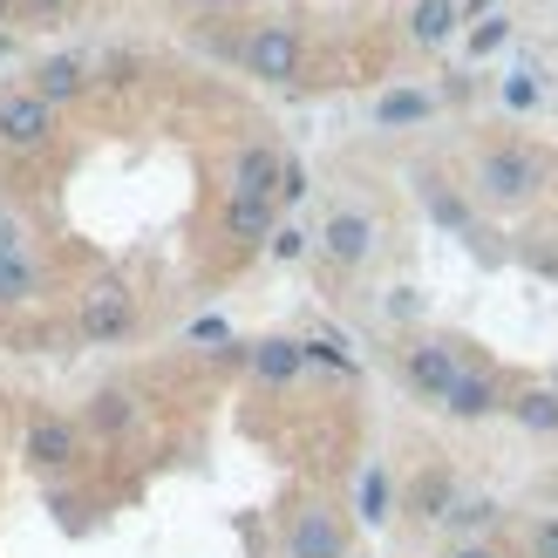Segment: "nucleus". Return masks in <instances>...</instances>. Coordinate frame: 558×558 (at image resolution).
<instances>
[{
	"label": "nucleus",
	"instance_id": "26",
	"mask_svg": "<svg viewBox=\"0 0 558 558\" xmlns=\"http://www.w3.org/2000/svg\"><path fill=\"white\" fill-rule=\"evenodd\" d=\"M532 558H558V518H538L532 524Z\"/></svg>",
	"mask_w": 558,
	"mask_h": 558
},
{
	"label": "nucleus",
	"instance_id": "12",
	"mask_svg": "<svg viewBox=\"0 0 558 558\" xmlns=\"http://www.w3.org/2000/svg\"><path fill=\"white\" fill-rule=\"evenodd\" d=\"M279 232V205L272 198H226V239L239 245H259Z\"/></svg>",
	"mask_w": 558,
	"mask_h": 558
},
{
	"label": "nucleus",
	"instance_id": "22",
	"mask_svg": "<svg viewBox=\"0 0 558 558\" xmlns=\"http://www.w3.org/2000/svg\"><path fill=\"white\" fill-rule=\"evenodd\" d=\"M423 198H429V211H436V218H442V226H457V232H463V226H470V218H463V205H457V198H450V191H442V184H436V178H423Z\"/></svg>",
	"mask_w": 558,
	"mask_h": 558
},
{
	"label": "nucleus",
	"instance_id": "10",
	"mask_svg": "<svg viewBox=\"0 0 558 558\" xmlns=\"http://www.w3.org/2000/svg\"><path fill=\"white\" fill-rule=\"evenodd\" d=\"M442 409H450L457 423H484V415L505 409V402H497V381H490L484 368H463V375L450 381V396H442Z\"/></svg>",
	"mask_w": 558,
	"mask_h": 558
},
{
	"label": "nucleus",
	"instance_id": "3",
	"mask_svg": "<svg viewBox=\"0 0 558 558\" xmlns=\"http://www.w3.org/2000/svg\"><path fill=\"white\" fill-rule=\"evenodd\" d=\"M130 327H136V293L130 287L102 279V287L82 293V306H75V333H82V341H117V333H130Z\"/></svg>",
	"mask_w": 558,
	"mask_h": 558
},
{
	"label": "nucleus",
	"instance_id": "4",
	"mask_svg": "<svg viewBox=\"0 0 558 558\" xmlns=\"http://www.w3.org/2000/svg\"><path fill=\"white\" fill-rule=\"evenodd\" d=\"M402 375H409L415 396L442 402V396H450V381L463 375V361H457V348H450V341H415V348L402 354Z\"/></svg>",
	"mask_w": 558,
	"mask_h": 558
},
{
	"label": "nucleus",
	"instance_id": "23",
	"mask_svg": "<svg viewBox=\"0 0 558 558\" xmlns=\"http://www.w3.org/2000/svg\"><path fill=\"white\" fill-rule=\"evenodd\" d=\"M505 102H511V109H532V102H538V82H532V69H511V82H505Z\"/></svg>",
	"mask_w": 558,
	"mask_h": 558
},
{
	"label": "nucleus",
	"instance_id": "24",
	"mask_svg": "<svg viewBox=\"0 0 558 558\" xmlns=\"http://www.w3.org/2000/svg\"><path fill=\"white\" fill-rule=\"evenodd\" d=\"M0 253H35V245H27V226H21L8 205H0Z\"/></svg>",
	"mask_w": 558,
	"mask_h": 558
},
{
	"label": "nucleus",
	"instance_id": "2",
	"mask_svg": "<svg viewBox=\"0 0 558 558\" xmlns=\"http://www.w3.org/2000/svg\"><path fill=\"white\" fill-rule=\"evenodd\" d=\"M300 62H306V41L293 35L287 21H259L253 35L239 41V69H245V75H259V82H293Z\"/></svg>",
	"mask_w": 558,
	"mask_h": 558
},
{
	"label": "nucleus",
	"instance_id": "30",
	"mask_svg": "<svg viewBox=\"0 0 558 558\" xmlns=\"http://www.w3.org/2000/svg\"><path fill=\"white\" fill-rule=\"evenodd\" d=\"M191 341H198V348H218V341H226V320H198V327H191Z\"/></svg>",
	"mask_w": 558,
	"mask_h": 558
},
{
	"label": "nucleus",
	"instance_id": "14",
	"mask_svg": "<svg viewBox=\"0 0 558 558\" xmlns=\"http://www.w3.org/2000/svg\"><path fill=\"white\" fill-rule=\"evenodd\" d=\"M457 21H463L457 0H415V8H409V35L423 41V48H436V41L457 35Z\"/></svg>",
	"mask_w": 558,
	"mask_h": 558
},
{
	"label": "nucleus",
	"instance_id": "15",
	"mask_svg": "<svg viewBox=\"0 0 558 558\" xmlns=\"http://www.w3.org/2000/svg\"><path fill=\"white\" fill-rule=\"evenodd\" d=\"M300 368H306V348L287 341V333H272V341L253 348V375H259V381H293Z\"/></svg>",
	"mask_w": 558,
	"mask_h": 558
},
{
	"label": "nucleus",
	"instance_id": "27",
	"mask_svg": "<svg viewBox=\"0 0 558 558\" xmlns=\"http://www.w3.org/2000/svg\"><path fill=\"white\" fill-rule=\"evenodd\" d=\"M293 198H306V171L300 163H279V205H293Z\"/></svg>",
	"mask_w": 558,
	"mask_h": 558
},
{
	"label": "nucleus",
	"instance_id": "7",
	"mask_svg": "<svg viewBox=\"0 0 558 558\" xmlns=\"http://www.w3.org/2000/svg\"><path fill=\"white\" fill-rule=\"evenodd\" d=\"M320 253L333 266H368L375 259V218L368 211H333L320 226Z\"/></svg>",
	"mask_w": 558,
	"mask_h": 558
},
{
	"label": "nucleus",
	"instance_id": "33",
	"mask_svg": "<svg viewBox=\"0 0 558 558\" xmlns=\"http://www.w3.org/2000/svg\"><path fill=\"white\" fill-rule=\"evenodd\" d=\"M0 14H14V0H0Z\"/></svg>",
	"mask_w": 558,
	"mask_h": 558
},
{
	"label": "nucleus",
	"instance_id": "5",
	"mask_svg": "<svg viewBox=\"0 0 558 558\" xmlns=\"http://www.w3.org/2000/svg\"><path fill=\"white\" fill-rule=\"evenodd\" d=\"M54 136V109L41 102V96H8L0 102V150H41Z\"/></svg>",
	"mask_w": 558,
	"mask_h": 558
},
{
	"label": "nucleus",
	"instance_id": "31",
	"mask_svg": "<svg viewBox=\"0 0 558 558\" xmlns=\"http://www.w3.org/2000/svg\"><path fill=\"white\" fill-rule=\"evenodd\" d=\"M450 558H505V551H497V545H457Z\"/></svg>",
	"mask_w": 558,
	"mask_h": 558
},
{
	"label": "nucleus",
	"instance_id": "32",
	"mask_svg": "<svg viewBox=\"0 0 558 558\" xmlns=\"http://www.w3.org/2000/svg\"><path fill=\"white\" fill-rule=\"evenodd\" d=\"M198 8H232V0H198Z\"/></svg>",
	"mask_w": 558,
	"mask_h": 558
},
{
	"label": "nucleus",
	"instance_id": "28",
	"mask_svg": "<svg viewBox=\"0 0 558 558\" xmlns=\"http://www.w3.org/2000/svg\"><path fill=\"white\" fill-rule=\"evenodd\" d=\"M306 253V232H272V259H300Z\"/></svg>",
	"mask_w": 558,
	"mask_h": 558
},
{
	"label": "nucleus",
	"instance_id": "6",
	"mask_svg": "<svg viewBox=\"0 0 558 558\" xmlns=\"http://www.w3.org/2000/svg\"><path fill=\"white\" fill-rule=\"evenodd\" d=\"M21 450H27V463H35V470H48V477H54V470H69L82 457V429L69 423V415H35Z\"/></svg>",
	"mask_w": 558,
	"mask_h": 558
},
{
	"label": "nucleus",
	"instance_id": "13",
	"mask_svg": "<svg viewBox=\"0 0 558 558\" xmlns=\"http://www.w3.org/2000/svg\"><path fill=\"white\" fill-rule=\"evenodd\" d=\"M41 293V259L35 253H0V306H27Z\"/></svg>",
	"mask_w": 558,
	"mask_h": 558
},
{
	"label": "nucleus",
	"instance_id": "20",
	"mask_svg": "<svg viewBox=\"0 0 558 558\" xmlns=\"http://www.w3.org/2000/svg\"><path fill=\"white\" fill-rule=\"evenodd\" d=\"M450 505H457V484L450 477H415V490H409V511L415 518H450Z\"/></svg>",
	"mask_w": 558,
	"mask_h": 558
},
{
	"label": "nucleus",
	"instance_id": "16",
	"mask_svg": "<svg viewBox=\"0 0 558 558\" xmlns=\"http://www.w3.org/2000/svg\"><path fill=\"white\" fill-rule=\"evenodd\" d=\"M429 109H436V96H423V89H388V96L375 102V130H409V123H429Z\"/></svg>",
	"mask_w": 558,
	"mask_h": 558
},
{
	"label": "nucleus",
	"instance_id": "17",
	"mask_svg": "<svg viewBox=\"0 0 558 558\" xmlns=\"http://www.w3.org/2000/svg\"><path fill=\"white\" fill-rule=\"evenodd\" d=\"M524 429H538V436H558V388H524V396L505 402Z\"/></svg>",
	"mask_w": 558,
	"mask_h": 558
},
{
	"label": "nucleus",
	"instance_id": "25",
	"mask_svg": "<svg viewBox=\"0 0 558 558\" xmlns=\"http://www.w3.org/2000/svg\"><path fill=\"white\" fill-rule=\"evenodd\" d=\"M69 0H14V21H27V27H41V21H54Z\"/></svg>",
	"mask_w": 558,
	"mask_h": 558
},
{
	"label": "nucleus",
	"instance_id": "9",
	"mask_svg": "<svg viewBox=\"0 0 558 558\" xmlns=\"http://www.w3.org/2000/svg\"><path fill=\"white\" fill-rule=\"evenodd\" d=\"M348 551V532L333 511H300L293 518V538H287V558H341Z\"/></svg>",
	"mask_w": 558,
	"mask_h": 558
},
{
	"label": "nucleus",
	"instance_id": "8",
	"mask_svg": "<svg viewBox=\"0 0 558 558\" xmlns=\"http://www.w3.org/2000/svg\"><path fill=\"white\" fill-rule=\"evenodd\" d=\"M279 157L272 144H245L239 157H232V198H272L279 205Z\"/></svg>",
	"mask_w": 558,
	"mask_h": 558
},
{
	"label": "nucleus",
	"instance_id": "1",
	"mask_svg": "<svg viewBox=\"0 0 558 558\" xmlns=\"http://www.w3.org/2000/svg\"><path fill=\"white\" fill-rule=\"evenodd\" d=\"M545 191V157L538 150H524V144H490L477 157V198L497 205V211H518V205H532Z\"/></svg>",
	"mask_w": 558,
	"mask_h": 558
},
{
	"label": "nucleus",
	"instance_id": "11",
	"mask_svg": "<svg viewBox=\"0 0 558 558\" xmlns=\"http://www.w3.org/2000/svg\"><path fill=\"white\" fill-rule=\"evenodd\" d=\"M82 82H89L82 54H48V62L35 69V89H27V96H41V102L54 109V102H75V96H82Z\"/></svg>",
	"mask_w": 558,
	"mask_h": 558
},
{
	"label": "nucleus",
	"instance_id": "18",
	"mask_svg": "<svg viewBox=\"0 0 558 558\" xmlns=\"http://www.w3.org/2000/svg\"><path fill=\"white\" fill-rule=\"evenodd\" d=\"M130 423H136V402L123 396V388H102V396L89 402V429L96 436H123Z\"/></svg>",
	"mask_w": 558,
	"mask_h": 558
},
{
	"label": "nucleus",
	"instance_id": "29",
	"mask_svg": "<svg viewBox=\"0 0 558 558\" xmlns=\"http://www.w3.org/2000/svg\"><path fill=\"white\" fill-rule=\"evenodd\" d=\"M505 35H511V27H505V21H484V27H477V41H470V48H477V54H490V48H497V41H505Z\"/></svg>",
	"mask_w": 558,
	"mask_h": 558
},
{
	"label": "nucleus",
	"instance_id": "19",
	"mask_svg": "<svg viewBox=\"0 0 558 558\" xmlns=\"http://www.w3.org/2000/svg\"><path fill=\"white\" fill-rule=\"evenodd\" d=\"M354 511H361V524H388V511H396V497H388L381 463H375V470H361V497H354Z\"/></svg>",
	"mask_w": 558,
	"mask_h": 558
},
{
	"label": "nucleus",
	"instance_id": "21",
	"mask_svg": "<svg viewBox=\"0 0 558 558\" xmlns=\"http://www.w3.org/2000/svg\"><path fill=\"white\" fill-rule=\"evenodd\" d=\"M490 518H497L490 497H457V505H450V524H457V532H484Z\"/></svg>",
	"mask_w": 558,
	"mask_h": 558
}]
</instances>
